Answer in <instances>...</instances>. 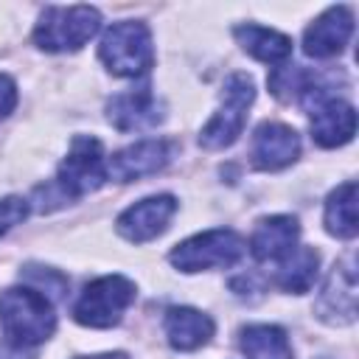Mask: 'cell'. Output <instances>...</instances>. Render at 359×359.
<instances>
[{
	"instance_id": "cell-1",
	"label": "cell",
	"mask_w": 359,
	"mask_h": 359,
	"mask_svg": "<svg viewBox=\"0 0 359 359\" xmlns=\"http://www.w3.org/2000/svg\"><path fill=\"white\" fill-rule=\"evenodd\" d=\"M107 180L109 174H107V157H104L101 140L93 135H76L67 149V157L59 163L56 180L50 185H39L34 196L48 199L53 202L50 208H56V205H65L84 194L98 191Z\"/></svg>"
},
{
	"instance_id": "cell-23",
	"label": "cell",
	"mask_w": 359,
	"mask_h": 359,
	"mask_svg": "<svg viewBox=\"0 0 359 359\" xmlns=\"http://www.w3.org/2000/svg\"><path fill=\"white\" fill-rule=\"evenodd\" d=\"M84 359H126L121 353H101V356H84Z\"/></svg>"
},
{
	"instance_id": "cell-4",
	"label": "cell",
	"mask_w": 359,
	"mask_h": 359,
	"mask_svg": "<svg viewBox=\"0 0 359 359\" xmlns=\"http://www.w3.org/2000/svg\"><path fill=\"white\" fill-rule=\"evenodd\" d=\"M98 59L107 65L112 76L123 79H137L149 73L154 65V45H151V31L140 20H123L107 28L98 45Z\"/></svg>"
},
{
	"instance_id": "cell-12",
	"label": "cell",
	"mask_w": 359,
	"mask_h": 359,
	"mask_svg": "<svg viewBox=\"0 0 359 359\" xmlns=\"http://www.w3.org/2000/svg\"><path fill=\"white\" fill-rule=\"evenodd\" d=\"M250 157H252V165L261 171L286 168L300 157V135L286 123L264 121L252 135Z\"/></svg>"
},
{
	"instance_id": "cell-14",
	"label": "cell",
	"mask_w": 359,
	"mask_h": 359,
	"mask_svg": "<svg viewBox=\"0 0 359 359\" xmlns=\"http://www.w3.org/2000/svg\"><path fill=\"white\" fill-rule=\"evenodd\" d=\"M317 314L331 325H345L356 320V269L351 255L331 269L317 300Z\"/></svg>"
},
{
	"instance_id": "cell-20",
	"label": "cell",
	"mask_w": 359,
	"mask_h": 359,
	"mask_svg": "<svg viewBox=\"0 0 359 359\" xmlns=\"http://www.w3.org/2000/svg\"><path fill=\"white\" fill-rule=\"evenodd\" d=\"M325 230L337 238H353L356 224V182L348 180L337 185L325 199Z\"/></svg>"
},
{
	"instance_id": "cell-21",
	"label": "cell",
	"mask_w": 359,
	"mask_h": 359,
	"mask_svg": "<svg viewBox=\"0 0 359 359\" xmlns=\"http://www.w3.org/2000/svg\"><path fill=\"white\" fill-rule=\"evenodd\" d=\"M28 213V202L22 196H6L0 199V236L8 233L14 224H20Z\"/></svg>"
},
{
	"instance_id": "cell-16",
	"label": "cell",
	"mask_w": 359,
	"mask_h": 359,
	"mask_svg": "<svg viewBox=\"0 0 359 359\" xmlns=\"http://www.w3.org/2000/svg\"><path fill=\"white\" fill-rule=\"evenodd\" d=\"M163 328L174 351H196L213 337V320L191 306H171L163 317Z\"/></svg>"
},
{
	"instance_id": "cell-13",
	"label": "cell",
	"mask_w": 359,
	"mask_h": 359,
	"mask_svg": "<svg viewBox=\"0 0 359 359\" xmlns=\"http://www.w3.org/2000/svg\"><path fill=\"white\" fill-rule=\"evenodd\" d=\"M353 34V11L348 6L325 8L303 34V53L314 59H328L345 50Z\"/></svg>"
},
{
	"instance_id": "cell-9",
	"label": "cell",
	"mask_w": 359,
	"mask_h": 359,
	"mask_svg": "<svg viewBox=\"0 0 359 359\" xmlns=\"http://www.w3.org/2000/svg\"><path fill=\"white\" fill-rule=\"evenodd\" d=\"M174 154V143L163 140V137H146L137 140L121 151H115L107 160V174L118 182H135L143 177H151L157 171H163L168 165Z\"/></svg>"
},
{
	"instance_id": "cell-22",
	"label": "cell",
	"mask_w": 359,
	"mask_h": 359,
	"mask_svg": "<svg viewBox=\"0 0 359 359\" xmlns=\"http://www.w3.org/2000/svg\"><path fill=\"white\" fill-rule=\"evenodd\" d=\"M17 107V84L11 76L0 73V121Z\"/></svg>"
},
{
	"instance_id": "cell-10",
	"label": "cell",
	"mask_w": 359,
	"mask_h": 359,
	"mask_svg": "<svg viewBox=\"0 0 359 359\" xmlns=\"http://www.w3.org/2000/svg\"><path fill=\"white\" fill-rule=\"evenodd\" d=\"M177 213V199L171 194H157V196H146L135 205H129L118 219H115V230L132 241V244H143V241H151L157 238L171 216Z\"/></svg>"
},
{
	"instance_id": "cell-8",
	"label": "cell",
	"mask_w": 359,
	"mask_h": 359,
	"mask_svg": "<svg viewBox=\"0 0 359 359\" xmlns=\"http://www.w3.org/2000/svg\"><path fill=\"white\" fill-rule=\"evenodd\" d=\"M241 255H244V238L236 230L216 227L180 241L171 250L168 261L180 272H202V269H227Z\"/></svg>"
},
{
	"instance_id": "cell-17",
	"label": "cell",
	"mask_w": 359,
	"mask_h": 359,
	"mask_svg": "<svg viewBox=\"0 0 359 359\" xmlns=\"http://www.w3.org/2000/svg\"><path fill=\"white\" fill-rule=\"evenodd\" d=\"M233 36L238 39V45L258 62H266V65H280L292 56V39L280 31H272V28H264V25H236L233 28Z\"/></svg>"
},
{
	"instance_id": "cell-7",
	"label": "cell",
	"mask_w": 359,
	"mask_h": 359,
	"mask_svg": "<svg viewBox=\"0 0 359 359\" xmlns=\"http://www.w3.org/2000/svg\"><path fill=\"white\" fill-rule=\"evenodd\" d=\"M135 283L123 275H104L84 286L73 306V320L87 328H112L135 303Z\"/></svg>"
},
{
	"instance_id": "cell-11",
	"label": "cell",
	"mask_w": 359,
	"mask_h": 359,
	"mask_svg": "<svg viewBox=\"0 0 359 359\" xmlns=\"http://www.w3.org/2000/svg\"><path fill=\"white\" fill-rule=\"evenodd\" d=\"M107 118L118 132H143L163 121V104L149 84L118 93L107 104Z\"/></svg>"
},
{
	"instance_id": "cell-15",
	"label": "cell",
	"mask_w": 359,
	"mask_h": 359,
	"mask_svg": "<svg viewBox=\"0 0 359 359\" xmlns=\"http://www.w3.org/2000/svg\"><path fill=\"white\" fill-rule=\"evenodd\" d=\"M300 224L294 216H266L250 236V252L261 264H278L297 247Z\"/></svg>"
},
{
	"instance_id": "cell-3",
	"label": "cell",
	"mask_w": 359,
	"mask_h": 359,
	"mask_svg": "<svg viewBox=\"0 0 359 359\" xmlns=\"http://www.w3.org/2000/svg\"><path fill=\"white\" fill-rule=\"evenodd\" d=\"M300 104L309 112L311 121V137L323 149L345 146L356 132V112L348 101L337 98L325 81H320L314 73L300 93Z\"/></svg>"
},
{
	"instance_id": "cell-2",
	"label": "cell",
	"mask_w": 359,
	"mask_h": 359,
	"mask_svg": "<svg viewBox=\"0 0 359 359\" xmlns=\"http://www.w3.org/2000/svg\"><path fill=\"white\" fill-rule=\"evenodd\" d=\"M56 328L53 303L28 286H11L0 292V331L11 348H34L50 339Z\"/></svg>"
},
{
	"instance_id": "cell-6",
	"label": "cell",
	"mask_w": 359,
	"mask_h": 359,
	"mask_svg": "<svg viewBox=\"0 0 359 359\" xmlns=\"http://www.w3.org/2000/svg\"><path fill=\"white\" fill-rule=\"evenodd\" d=\"M255 98V84L247 73H230L222 84V104L216 115L202 126L199 146L205 149H227L238 140L247 123V109Z\"/></svg>"
},
{
	"instance_id": "cell-19",
	"label": "cell",
	"mask_w": 359,
	"mask_h": 359,
	"mask_svg": "<svg viewBox=\"0 0 359 359\" xmlns=\"http://www.w3.org/2000/svg\"><path fill=\"white\" fill-rule=\"evenodd\" d=\"M241 351L247 359H294L292 342L280 325H247L241 331Z\"/></svg>"
},
{
	"instance_id": "cell-5",
	"label": "cell",
	"mask_w": 359,
	"mask_h": 359,
	"mask_svg": "<svg viewBox=\"0 0 359 359\" xmlns=\"http://www.w3.org/2000/svg\"><path fill=\"white\" fill-rule=\"evenodd\" d=\"M101 28L98 8L90 6H48L34 28L36 48L48 53H67L87 45Z\"/></svg>"
},
{
	"instance_id": "cell-18",
	"label": "cell",
	"mask_w": 359,
	"mask_h": 359,
	"mask_svg": "<svg viewBox=\"0 0 359 359\" xmlns=\"http://www.w3.org/2000/svg\"><path fill=\"white\" fill-rule=\"evenodd\" d=\"M320 272V252L314 247H294L283 261H278L275 283L289 294H306Z\"/></svg>"
}]
</instances>
